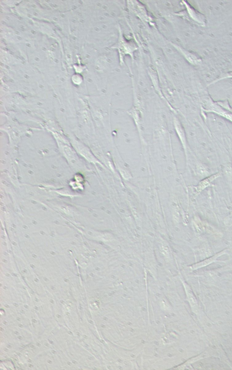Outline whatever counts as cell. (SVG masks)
I'll use <instances>...</instances> for the list:
<instances>
[{"mask_svg":"<svg viewBox=\"0 0 232 370\" xmlns=\"http://www.w3.org/2000/svg\"><path fill=\"white\" fill-rule=\"evenodd\" d=\"M219 255H220V254H216V255H215L213 257H211V258H210V259H207L203 261V262H201L200 263H199L198 265H196V266H198L197 267H204V266H206V265L210 264V263H212L213 261H214V260H215L217 257H218Z\"/></svg>","mask_w":232,"mask_h":370,"instance_id":"2","label":"cell"},{"mask_svg":"<svg viewBox=\"0 0 232 370\" xmlns=\"http://www.w3.org/2000/svg\"><path fill=\"white\" fill-rule=\"evenodd\" d=\"M220 174H215L214 175H212L208 177L207 178L204 179L200 183V184L199 185V191H202L205 188L208 187L209 185L213 181V180L216 179L217 177H219Z\"/></svg>","mask_w":232,"mask_h":370,"instance_id":"1","label":"cell"},{"mask_svg":"<svg viewBox=\"0 0 232 370\" xmlns=\"http://www.w3.org/2000/svg\"><path fill=\"white\" fill-rule=\"evenodd\" d=\"M225 171L226 174L229 176H232V168L230 166H227L225 168Z\"/></svg>","mask_w":232,"mask_h":370,"instance_id":"3","label":"cell"}]
</instances>
